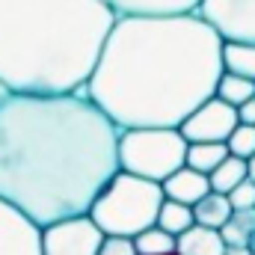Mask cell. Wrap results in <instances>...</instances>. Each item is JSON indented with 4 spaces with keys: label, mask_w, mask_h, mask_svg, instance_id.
<instances>
[{
    "label": "cell",
    "mask_w": 255,
    "mask_h": 255,
    "mask_svg": "<svg viewBox=\"0 0 255 255\" xmlns=\"http://www.w3.org/2000/svg\"><path fill=\"white\" fill-rule=\"evenodd\" d=\"M226 255H255V253H253V250H241V247H232V250H229Z\"/></svg>",
    "instance_id": "25"
},
{
    "label": "cell",
    "mask_w": 255,
    "mask_h": 255,
    "mask_svg": "<svg viewBox=\"0 0 255 255\" xmlns=\"http://www.w3.org/2000/svg\"><path fill=\"white\" fill-rule=\"evenodd\" d=\"M223 74H235L255 83V45L223 42Z\"/></svg>",
    "instance_id": "14"
},
{
    "label": "cell",
    "mask_w": 255,
    "mask_h": 255,
    "mask_svg": "<svg viewBox=\"0 0 255 255\" xmlns=\"http://www.w3.org/2000/svg\"><path fill=\"white\" fill-rule=\"evenodd\" d=\"M119 18H169V15H196L202 0H101Z\"/></svg>",
    "instance_id": "10"
},
{
    "label": "cell",
    "mask_w": 255,
    "mask_h": 255,
    "mask_svg": "<svg viewBox=\"0 0 255 255\" xmlns=\"http://www.w3.org/2000/svg\"><path fill=\"white\" fill-rule=\"evenodd\" d=\"M163 196L172 199V202H181L187 208H196L205 196H211V178L190 169V166H184L172 178L163 181Z\"/></svg>",
    "instance_id": "11"
},
{
    "label": "cell",
    "mask_w": 255,
    "mask_h": 255,
    "mask_svg": "<svg viewBox=\"0 0 255 255\" xmlns=\"http://www.w3.org/2000/svg\"><path fill=\"white\" fill-rule=\"evenodd\" d=\"M247 166H250V181H255V157L247 163Z\"/></svg>",
    "instance_id": "26"
},
{
    "label": "cell",
    "mask_w": 255,
    "mask_h": 255,
    "mask_svg": "<svg viewBox=\"0 0 255 255\" xmlns=\"http://www.w3.org/2000/svg\"><path fill=\"white\" fill-rule=\"evenodd\" d=\"M229 247L223 241L220 232L205 229V226H193L190 232H184L181 238H175V255H226Z\"/></svg>",
    "instance_id": "12"
},
{
    "label": "cell",
    "mask_w": 255,
    "mask_h": 255,
    "mask_svg": "<svg viewBox=\"0 0 255 255\" xmlns=\"http://www.w3.org/2000/svg\"><path fill=\"white\" fill-rule=\"evenodd\" d=\"M157 226H160L166 235H172V238H181L184 232H190L193 226H196L193 208L181 205V202H172V199H166V202H163V208H160V214H157Z\"/></svg>",
    "instance_id": "18"
},
{
    "label": "cell",
    "mask_w": 255,
    "mask_h": 255,
    "mask_svg": "<svg viewBox=\"0 0 255 255\" xmlns=\"http://www.w3.org/2000/svg\"><path fill=\"white\" fill-rule=\"evenodd\" d=\"M190 142L178 128H136L119 133V169L163 187L178 169L187 166Z\"/></svg>",
    "instance_id": "5"
},
{
    "label": "cell",
    "mask_w": 255,
    "mask_h": 255,
    "mask_svg": "<svg viewBox=\"0 0 255 255\" xmlns=\"http://www.w3.org/2000/svg\"><path fill=\"white\" fill-rule=\"evenodd\" d=\"M223 39L199 15L116 18L83 95L119 128H181L217 95Z\"/></svg>",
    "instance_id": "2"
},
{
    "label": "cell",
    "mask_w": 255,
    "mask_h": 255,
    "mask_svg": "<svg viewBox=\"0 0 255 255\" xmlns=\"http://www.w3.org/2000/svg\"><path fill=\"white\" fill-rule=\"evenodd\" d=\"M226 247H241V250H253L255 253V211H235V217L229 220V226L220 232Z\"/></svg>",
    "instance_id": "17"
},
{
    "label": "cell",
    "mask_w": 255,
    "mask_h": 255,
    "mask_svg": "<svg viewBox=\"0 0 255 255\" xmlns=\"http://www.w3.org/2000/svg\"><path fill=\"white\" fill-rule=\"evenodd\" d=\"M116 18L101 0H0V92H83Z\"/></svg>",
    "instance_id": "3"
},
{
    "label": "cell",
    "mask_w": 255,
    "mask_h": 255,
    "mask_svg": "<svg viewBox=\"0 0 255 255\" xmlns=\"http://www.w3.org/2000/svg\"><path fill=\"white\" fill-rule=\"evenodd\" d=\"M119 133L83 92H0V202L36 229L89 217L122 172Z\"/></svg>",
    "instance_id": "1"
},
{
    "label": "cell",
    "mask_w": 255,
    "mask_h": 255,
    "mask_svg": "<svg viewBox=\"0 0 255 255\" xmlns=\"http://www.w3.org/2000/svg\"><path fill=\"white\" fill-rule=\"evenodd\" d=\"M226 145H229V154H232V157H241V160L250 163V160L255 157V128L238 125Z\"/></svg>",
    "instance_id": "21"
},
{
    "label": "cell",
    "mask_w": 255,
    "mask_h": 255,
    "mask_svg": "<svg viewBox=\"0 0 255 255\" xmlns=\"http://www.w3.org/2000/svg\"><path fill=\"white\" fill-rule=\"evenodd\" d=\"M98 255H136V247L130 238H104Z\"/></svg>",
    "instance_id": "23"
},
{
    "label": "cell",
    "mask_w": 255,
    "mask_h": 255,
    "mask_svg": "<svg viewBox=\"0 0 255 255\" xmlns=\"http://www.w3.org/2000/svg\"><path fill=\"white\" fill-rule=\"evenodd\" d=\"M193 217H196V226H205V229L223 232V229L229 226V220L235 217V208H232L229 196L211 190V196H205V199L193 208Z\"/></svg>",
    "instance_id": "13"
},
{
    "label": "cell",
    "mask_w": 255,
    "mask_h": 255,
    "mask_svg": "<svg viewBox=\"0 0 255 255\" xmlns=\"http://www.w3.org/2000/svg\"><path fill=\"white\" fill-rule=\"evenodd\" d=\"M166 196L163 187L136 175L119 172L107 190L98 196L89 217L104 232V238H136L145 229L157 226V214L163 208Z\"/></svg>",
    "instance_id": "4"
},
{
    "label": "cell",
    "mask_w": 255,
    "mask_h": 255,
    "mask_svg": "<svg viewBox=\"0 0 255 255\" xmlns=\"http://www.w3.org/2000/svg\"><path fill=\"white\" fill-rule=\"evenodd\" d=\"M0 255H42V229L0 202Z\"/></svg>",
    "instance_id": "9"
},
{
    "label": "cell",
    "mask_w": 255,
    "mask_h": 255,
    "mask_svg": "<svg viewBox=\"0 0 255 255\" xmlns=\"http://www.w3.org/2000/svg\"><path fill=\"white\" fill-rule=\"evenodd\" d=\"M250 178V166H247V160H241V157H226V163L223 166H217L214 172H211V190L214 193H223V196H229V193H235L244 181Z\"/></svg>",
    "instance_id": "16"
},
{
    "label": "cell",
    "mask_w": 255,
    "mask_h": 255,
    "mask_svg": "<svg viewBox=\"0 0 255 255\" xmlns=\"http://www.w3.org/2000/svg\"><path fill=\"white\" fill-rule=\"evenodd\" d=\"M241 125L238 110L229 107L226 101H220L217 95L211 101H205L184 125L178 128L184 133L187 142H229V136L235 133V128Z\"/></svg>",
    "instance_id": "8"
},
{
    "label": "cell",
    "mask_w": 255,
    "mask_h": 255,
    "mask_svg": "<svg viewBox=\"0 0 255 255\" xmlns=\"http://www.w3.org/2000/svg\"><path fill=\"white\" fill-rule=\"evenodd\" d=\"M104 232L92 217H74L42 229V255H98Z\"/></svg>",
    "instance_id": "7"
},
{
    "label": "cell",
    "mask_w": 255,
    "mask_h": 255,
    "mask_svg": "<svg viewBox=\"0 0 255 255\" xmlns=\"http://www.w3.org/2000/svg\"><path fill=\"white\" fill-rule=\"evenodd\" d=\"M133 247L136 255H175V238L166 235L160 226H151L133 238Z\"/></svg>",
    "instance_id": "20"
},
{
    "label": "cell",
    "mask_w": 255,
    "mask_h": 255,
    "mask_svg": "<svg viewBox=\"0 0 255 255\" xmlns=\"http://www.w3.org/2000/svg\"><path fill=\"white\" fill-rule=\"evenodd\" d=\"M238 119H241V125L255 128V98H253V101H247V104L238 110Z\"/></svg>",
    "instance_id": "24"
},
{
    "label": "cell",
    "mask_w": 255,
    "mask_h": 255,
    "mask_svg": "<svg viewBox=\"0 0 255 255\" xmlns=\"http://www.w3.org/2000/svg\"><path fill=\"white\" fill-rule=\"evenodd\" d=\"M226 157H229V145L226 142H193L187 148V166L202 172V175H208V178H211V172L217 166L226 163Z\"/></svg>",
    "instance_id": "15"
},
{
    "label": "cell",
    "mask_w": 255,
    "mask_h": 255,
    "mask_svg": "<svg viewBox=\"0 0 255 255\" xmlns=\"http://www.w3.org/2000/svg\"><path fill=\"white\" fill-rule=\"evenodd\" d=\"M196 15L223 42L255 45V0H202Z\"/></svg>",
    "instance_id": "6"
},
{
    "label": "cell",
    "mask_w": 255,
    "mask_h": 255,
    "mask_svg": "<svg viewBox=\"0 0 255 255\" xmlns=\"http://www.w3.org/2000/svg\"><path fill=\"white\" fill-rule=\"evenodd\" d=\"M229 202L235 211H255V181H244L235 193H229Z\"/></svg>",
    "instance_id": "22"
},
{
    "label": "cell",
    "mask_w": 255,
    "mask_h": 255,
    "mask_svg": "<svg viewBox=\"0 0 255 255\" xmlns=\"http://www.w3.org/2000/svg\"><path fill=\"white\" fill-rule=\"evenodd\" d=\"M217 98L226 101L229 107L241 110L247 101L255 98V83L253 80H244V77H235V74H223L220 83H217Z\"/></svg>",
    "instance_id": "19"
}]
</instances>
